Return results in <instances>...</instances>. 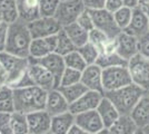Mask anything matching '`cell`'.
<instances>
[{
    "label": "cell",
    "mask_w": 149,
    "mask_h": 134,
    "mask_svg": "<svg viewBox=\"0 0 149 134\" xmlns=\"http://www.w3.org/2000/svg\"><path fill=\"white\" fill-rule=\"evenodd\" d=\"M76 22L80 26L81 28H84L85 30H87V32H90V30H93V28H95L93 18H91V15H90L88 9H85V10L80 13V16L78 17V19H77Z\"/></svg>",
    "instance_id": "obj_38"
},
{
    "label": "cell",
    "mask_w": 149,
    "mask_h": 134,
    "mask_svg": "<svg viewBox=\"0 0 149 134\" xmlns=\"http://www.w3.org/2000/svg\"><path fill=\"white\" fill-rule=\"evenodd\" d=\"M19 19L29 24L41 17L39 11V0H17Z\"/></svg>",
    "instance_id": "obj_22"
},
{
    "label": "cell",
    "mask_w": 149,
    "mask_h": 134,
    "mask_svg": "<svg viewBox=\"0 0 149 134\" xmlns=\"http://www.w3.org/2000/svg\"><path fill=\"white\" fill-rule=\"evenodd\" d=\"M96 64L102 69H105V68L115 67V66H128V60L124 59L117 53H112V54L99 55Z\"/></svg>",
    "instance_id": "obj_29"
},
{
    "label": "cell",
    "mask_w": 149,
    "mask_h": 134,
    "mask_svg": "<svg viewBox=\"0 0 149 134\" xmlns=\"http://www.w3.org/2000/svg\"><path fill=\"white\" fill-rule=\"evenodd\" d=\"M143 134H149V124H147L145 128H143Z\"/></svg>",
    "instance_id": "obj_50"
},
{
    "label": "cell",
    "mask_w": 149,
    "mask_h": 134,
    "mask_svg": "<svg viewBox=\"0 0 149 134\" xmlns=\"http://www.w3.org/2000/svg\"><path fill=\"white\" fill-rule=\"evenodd\" d=\"M149 30V18L143 11L140 7H136L132 9V17L129 25L124 29L125 32L135 37H140Z\"/></svg>",
    "instance_id": "obj_16"
},
{
    "label": "cell",
    "mask_w": 149,
    "mask_h": 134,
    "mask_svg": "<svg viewBox=\"0 0 149 134\" xmlns=\"http://www.w3.org/2000/svg\"><path fill=\"white\" fill-rule=\"evenodd\" d=\"M89 13L91 15L95 28L101 30L109 38H116L119 34L123 32L118 27L117 22L115 21L113 13L106 10L105 8L89 10Z\"/></svg>",
    "instance_id": "obj_8"
},
{
    "label": "cell",
    "mask_w": 149,
    "mask_h": 134,
    "mask_svg": "<svg viewBox=\"0 0 149 134\" xmlns=\"http://www.w3.org/2000/svg\"><path fill=\"white\" fill-rule=\"evenodd\" d=\"M57 47V34L46 38H33L29 47V58L38 59L55 53Z\"/></svg>",
    "instance_id": "obj_15"
},
{
    "label": "cell",
    "mask_w": 149,
    "mask_h": 134,
    "mask_svg": "<svg viewBox=\"0 0 149 134\" xmlns=\"http://www.w3.org/2000/svg\"><path fill=\"white\" fill-rule=\"evenodd\" d=\"M69 106H70V104H69L68 101L65 98V96L62 95L58 88H54L48 92L45 109L51 116L68 112Z\"/></svg>",
    "instance_id": "obj_19"
},
{
    "label": "cell",
    "mask_w": 149,
    "mask_h": 134,
    "mask_svg": "<svg viewBox=\"0 0 149 134\" xmlns=\"http://www.w3.org/2000/svg\"><path fill=\"white\" fill-rule=\"evenodd\" d=\"M58 89L60 91L62 95L65 96V98L68 101L69 104L77 101L81 95H84L88 91L87 87L81 82L72 84V85H68V86H60V87H58Z\"/></svg>",
    "instance_id": "obj_27"
},
{
    "label": "cell",
    "mask_w": 149,
    "mask_h": 134,
    "mask_svg": "<svg viewBox=\"0 0 149 134\" xmlns=\"http://www.w3.org/2000/svg\"><path fill=\"white\" fill-rule=\"evenodd\" d=\"M0 62L8 72L9 86L11 88H21L33 85V82L28 74L29 58L18 57L2 51L0 53Z\"/></svg>",
    "instance_id": "obj_2"
},
{
    "label": "cell",
    "mask_w": 149,
    "mask_h": 134,
    "mask_svg": "<svg viewBox=\"0 0 149 134\" xmlns=\"http://www.w3.org/2000/svg\"><path fill=\"white\" fill-rule=\"evenodd\" d=\"M47 134H54V133H51V132H49V133H47Z\"/></svg>",
    "instance_id": "obj_53"
},
{
    "label": "cell",
    "mask_w": 149,
    "mask_h": 134,
    "mask_svg": "<svg viewBox=\"0 0 149 134\" xmlns=\"http://www.w3.org/2000/svg\"><path fill=\"white\" fill-rule=\"evenodd\" d=\"M104 94L96 91H87L84 95H81L77 101L70 104L69 111L74 115H77L82 112L96 109L100 103Z\"/></svg>",
    "instance_id": "obj_12"
},
{
    "label": "cell",
    "mask_w": 149,
    "mask_h": 134,
    "mask_svg": "<svg viewBox=\"0 0 149 134\" xmlns=\"http://www.w3.org/2000/svg\"><path fill=\"white\" fill-rule=\"evenodd\" d=\"M0 134H13L11 128V113L0 112Z\"/></svg>",
    "instance_id": "obj_39"
},
{
    "label": "cell",
    "mask_w": 149,
    "mask_h": 134,
    "mask_svg": "<svg viewBox=\"0 0 149 134\" xmlns=\"http://www.w3.org/2000/svg\"><path fill=\"white\" fill-rule=\"evenodd\" d=\"M27 119L30 134H47L50 132L52 116L46 109H40L27 114Z\"/></svg>",
    "instance_id": "obj_13"
},
{
    "label": "cell",
    "mask_w": 149,
    "mask_h": 134,
    "mask_svg": "<svg viewBox=\"0 0 149 134\" xmlns=\"http://www.w3.org/2000/svg\"><path fill=\"white\" fill-rule=\"evenodd\" d=\"M117 43V54L121 57L129 60L135 55L138 54V38L125 32L124 30L116 37Z\"/></svg>",
    "instance_id": "obj_18"
},
{
    "label": "cell",
    "mask_w": 149,
    "mask_h": 134,
    "mask_svg": "<svg viewBox=\"0 0 149 134\" xmlns=\"http://www.w3.org/2000/svg\"><path fill=\"white\" fill-rule=\"evenodd\" d=\"M147 93H149V91H148V92H147Z\"/></svg>",
    "instance_id": "obj_55"
},
{
    "label": "cell",
    "mask_w": 149,
    "mask_h": 134,
    "mask_svg": "<svg viewBox=\"0 0 149 134\" xmlns=\"http://www.w3.org/2000/svg\"><path fill=\"white\" fill-rule=\"evenodd\" d=\"M132 83L128 66H115L102 69L104 92H111Z\"/></svg>",
    "instance_id": "obj_5"
},
{
    "label": "cell",
    "mask_w": 149,
    "mask_h": 134,
    "mask_svg": "<svg viewBox=\"0 0 149 134\" xmlns=\"http://www.w3.org/2000/svg\"><path fill=\"white\" fill-rule=\"evenodd\" d=\"M85 8L88 10H96L105 8L106 0H82Z\"/></svg>",
    "instance_id": "obj_42"
},
{
    "label": "cell",
    "mask_w": 149,
    "mask_h": 134,
    "mask_svg": "<svg viewBox=\"0 0 149 134\" xmlns=\"http://www.w3.org/2000/svg\"><path fill=\"white\" fill-rule=\"evenodd\" d=\"M148 32H149V30H148Z\"/></svg>",
    "instance_id": "obj_57"
},
{
    "label": "cell",
    "mask_w": 149,
    "mask_h": 134,
    "mask_svg": "<svg viewBox=\"0 0 149 134\" xmlns=\"http://www.w3.org/2000/svg\"><path fill=\"white\" fill-rule=\"evenodd\" d=\"M109 37L104 34V32L97 29V28H93V30L89 32V36H88V41L91 43L93 46L97 47L98 51L100 53V51L104 48V46L106 45V43L108 41Z\"/></svg>",
    "instance_id": "obj_36"
},
{
    "label": "cell",
    "mask_w": 149,
    "mask_h": 134,
    "mask_svg": "<svg viewBox=\"0 0 149 134\" xmlns=\"http://www.w3.org/2000/svg\"><path fill=\"white\" fill-rule=\"evenodd\" d=\"M31 40L32 37L28 25L21 19L16 20L13 24H9V32L5 51L18 57L28 58Z\"/></svg>",
    "instance_id": "obj_3"
},
{
    "label": "cell",
    "mask_w": 149,
    "mask_h": 134,
    "mask_svg": "<svg viewBox=\"0 0 149 134\" xmlns=\"http://www.w3.org/2000/svg\"><path fill=\"white\" fill-rule=\"evenodd\" d=\"M63 60H65V64H66V67L68 68H72V69H77L79 72H82L87 67V64L85 62V59L82 58L79 51H74L71 53H69L68 55L63 56Z\"/></svg>",
    "instance_id": "obj_33"
},
{
    "label": "cell",
    "mask_w": 149,
    "mask_h": 134,
    "mask_svg": "<svg viewBox=\"0 0 149 134\" xmlns=\"http://www.w3.org/2000/svg\"><path fill=\"white\" fill-rule=\"evenodd\" d=\"M3 19H2V16H1V13H0V22H2Z\"/></svg>",
    "instance_id": "obj_52"
},
{
    "label": "cell",
    "mask_w": 149,
    "mask_h": 134,
    "mask_svg": "<svg viewBox=\"0 0 149 134\" xmlns=\"http://www.w3.org/2000/svg\"><path fill=\"white\" fill-rule=\"evenodd\" d=\"M28 134H30V133H28Z\"/></svg>",
    "instance_id": "obj_56"
},
{
    "label": "cell",
    "mask_w": 149,
    "mask_h": 134,
    "mask_svg": "<svg viewBox=\"0 0 149 134\" xmlns=\"http://www.w3.org/2000/svg\"><path fill=\"white\" fill-rule=\"evenodd\" d=\"M48 92L36 85L13 89L15 111L24 114L45 109Z\"/></svg>",
    "instance_id": "obj_1"
},
{
    "label": "cell",
    "mask_w": 149,
    "mask_h": 134,
    "mask_svg": "<svg viewBox=\"0 0 149 134\" xmlns=\"http://www.w3.org/2000/svg\"><path fill=\"white\" fill-rule=\"evenodd\" d=\"M29 59L40 64L41 66H44L45 68L54 76L55 82H56V87L57 88L59 87L62 74L66 69V64H65V60H63V56L57 54V53H50L42 58H38V59L29 58Z\"/></svg>",
    "instance_id": "obj_11"
},
{
    "label": "cell",
    "mask_w": 149,
    "mask_h": 134,
    "mask_svg": "<svg viewBox=\"0 0 149 134\" xmlns=\"http://www.w3.org/2000/svg\"><path fill=\"white\" fill-rule=\"evenodd\" d=\"M123 2H124V6L129 7L131 9H134V8L138 7L139 0H123Z\"/></svg>",
    "instance_id": "obj_46"
},
{
    "label": "cell",
    "mask_w": 149,
    "mask_h": 134,
    "mask_svg": "<svg viewBox=\"0 0 149 134\" xmlns=\"http://www.w3.org/2000/svg\"><path fill=\"white\" fill-rule=\"evenodd\" d=\"M140 8L143 9V11L146 13V16L149 18V4H147V5H143V6H140Z\"/></svg>",
    "instance_id": "obj_48"
},
{
    "label": "cell",
    "mask_w": 149,
    "mask_h": 134,
    "mask_svg": "<svg viewBox=\"0 0 149 134\" xmlns=\"http://www.w3.org/2000/svg\"><path fill=\"white\" fill-rule=\"evenodd\" d=\"M0 13L3 21L13 24L19 19L17 0H0Z\"/></svg>",
    "instance_id": "obj_26"
},
{
    "label": "cell",
    "mask_w": 149,
    "mask_h": 134,
    "mask_svg": "<svg viewBox=\"0 0 149 134\" xmlns=\"http://www.w3.org/2000/svg\"><path fill=\"white\" fill-rule=\"evenodd\" d=\"M128 69L132 83L148 92L149 91V58L137 54L128 60Z\"/></svg>",
    "instance_id": "obj_6"
},
{
    "label": "cell",
    "mask_w": 149,
    "mask_h": 134,
    "mask_svg": "<svg viewBox=\"0 0 149 134\" xmlns=\"http://www.w3.org/2000/svg\"><path fill=\"white\" fill-rule=\"evenodd\" d=\"M76 49H77V47L74 46L71 39L69 38L68 35L62 28L61 30L57 34V47L55 53L61 55V56H66L69 53L76 51Z\"/></svg>",
    "instance_id": "obj_30"
},
{
    "label": "cell",
    "mask_w": 149,
    "mask_h": 134,
    "mask_svg": "<svg viewBox=\"0 0 149 134\" xmlns=\"http://www.w3.org/2000/svg\"><path fill=\"white\" fill-rule=\"evenodd\" d=\"M145 93L146 92L141 87L131 83L121 88L106 92L104 95L107 96L113 103L120 115H130L131 111Z\"/></svg>",
    "instance_id": "obj_4"
},
{
    "label": "cell",
    "mask_w": 149,
    "mask_h": 134,
    "mask_svg": "<svg viewBox=\"0 0 149 134\" xmlns=\"http://www.w3.org/2000/svg\"><path fill=\"white\" fill-rule=\"evenodd\" d=\"M28 74L30 76L31 81L33 82V85H36L38 87H41L47 92H49L54 88H57L54 76L45 68L44 66H41L40 64H38L31 59H29Z\"/></svg>",
    "instance_id": "obj_10"
},
{
    "label": "cell",
    "mask_w": 149,
    "mask_h": 134,
    "mask_svg": "<svg viewBox=\"0 0 149 134\" xmlns=\"http://www.w3.org/2000/svg\"><path fill=\"white\" fill-rule=\"evenodd\" d=\"M0 112L1 113L15 112L13 88H11L10 86H5L0 88Z\"/></svg>",
    "instance_id": "obj_28"
},
{
    "label": "cell",
    "mask_w": 149,
    "mask_h": 134,
    "mask_svg": "<svg viewBox=\"0 0 149 134\" xmlns=\"http://www.w3.org/2000/svg\"><path fill=\"white\" fill-rule=\"evenodd\" d=\"M77 51H79V54L85 59V62H86L87 65H93L97 63V59L99 57V51L97 49V47L93 46L91 43L88 41L85 45L78 47Z\"/></svg>",
    "instance_id": "obj_32"
},
{
    "label": "cell",
    "mask_w": 149,
    "mask_h": 134,
    "mask_svg": "<svg viewBox=\"0 0 149 134\" xmlns=\"http://www.w3.org/2000/svg\"><path fill=\"white\" fill-rule=\"evenodd\" d=\"M134 134H143V128H138L136 132Z\"/></svg>",
    "instance_id": "obj_51"
},
{
    "label": "cell",
    "mask_w": 149,
    "mask_h": 134,
    "mask_svg": "<svg viewBox=\"0 0 149 134\" xmlns=\"http://www.w3.org/2000/svg\"><path fill=\"white\" fill-rule=\"evenodd\" d=\"M81 81V72L77 69H72V68H68L66 67V69L63 72L60 79V86H68V85H72V84L79 83Z\"/></svg>",
    "instance_id": "obj_37"
},
{
    "label": "cell",
    "mask_w": 149,
    "mask_h": 134,
    "mask_svg": "<svg viewBox=\"0 0 149 134\" xmlns=\"http://www.w3.org/2000/svg\"><path fill=\"white\" fill-rule=\"evenodd\" d=\"M123 6H124L123 0H106L105 9L113 13L115 11H117L118 9H120Z\"/></svg>",
    "instance_id": "obj_43"
},
{
    "label": "cell",
    "mask_w": 149,
    "mask_h": 134,
    "mask_svg": "<svg viewBox=\"0 0 149 134\" xmlns=\"http://www.w3.org/2000/svg\"><path fill=\"white\" fill-rule=\"evenodd\" d=\"M85 9L86 8H85L82 0L60 1L54 17L58 20V22L61 25V27H66L72 22H76L78 17L80 16V13Z\"/></svg>",
    "instance_id": "obj_7"
},
{
    "label": "cell",
    "mask_w": 149,
    "mask_h": 134,
    "mask_svg": "<svg viewBox=\"0 0 149 134\" xmlns=\"http://www.w3.org/2000/svg\"><path fill=\"white\" fill-rule=\"evenodd\" d=\"M138 54L149 58V32L138 37Z\"/></svg>",
    "instance_id": "obj_40"
},
{
    "label": "cell",
    "mask_w": 149,
    "mask_h": 134,
    "mask_svg": "<svg viewBox=\"0 0 149 134\" xmlns=\"http://www.w3.org/2000/svg\"><path fill=\"white\" fill-rule=\"evenodd\" d=\"M147 4H149V0H139V2H138V7L143 6V5H147Z\"/></svg>",
    "instance_id": "obj_49"
},
{
    "label": "cell",
    "mask_w": 149,
    "mask_h": 134,
    "mask_svg": "<svg viewBox=\"0 0 149 134\" xmlns=\"http://www.w3.org/2000/svg\"><path fill=\"white\" fill-rule=\"evenodd\" d=\"M28 25L31 37L33 38H46L56 35L62 29L61 25L55 17H39Z\"/></svg>",
    "instance_id": "obj_9"
},
{
    "label": "cell",
    "mask_w": 149,
    "mask_h": 134,
    "mask_svg": "<svg viewBox=\"0 0 149 134\" xmlns=\"http://www.w3.org/2000/svg\"><path fill=\"white\" fill-rule=\"evenodd\" d=\"M67 134H90V133H88L87 131H85L84 128H81L80 126H78V125L74 123V125H72V128L69 130Z\"/></svg>",
    "instance_id": "obj_45"
},
{
    "label": "cell",
    "mask_w": 149,
    "mask_h": 134,
    "mask_svg": "<svg viewBox=\"0 0 149 134\" xmlns=\"http://www.w3.org/2000/svg\"><path fill=\"white\" fill-rule=\"evenodd\" d=\"M11 128L13 134H28L29 133V125L27 114L20 112L11 113Z\"/></svg>",
    "instance_id": "obj_31"
},
{
    "label": "cell",
    "mask_w": 149,
    "mask_h": 134,
    "mask_svg": "<svg viewBox=\"0 0 149 134\" xmlns=\"http://www.w3.org/2000/svg\"><path fill=\"white\" fill-rule=\"evenodd\" d=\"M74 123L90 134H95L105 128L97 109L87 111L74 115Z\"/></svg>",
    "instance_id": "obj_17"
},
{
    "label": "cell",
    "mask_w": 149,
    "mask_h": 134,
    "mask_svg": "<svg viewBox=\"0 0 149 134\" xmlns=\"http://www.w3.org/2000/svg\"><path fill=\"white\" fill-rule=\"evenodd\" d=\"M66 34L68 35V37L71 39V41L74 45L78 48L82 45L88 43V36H89V32L85 30L84 28H81L80 26L77 22H72L70 25L62 27Z\"/></svg>",
    "instance_id": "obj_25"
},
{
    "label": "cell",
    "mask_w": 149,
    "mask_h": 134,
    "mask_svg": "<svg viewBox=\"0 0 149 134\" xmlns=\"http://www.w3.org/2000/svg\"><path fill=\"white\" fill-rule=\"evenodd\" d=\"M60 0H39V11L41 17H54Z\"/></svg>",
    "instance_id": "obj_35"
},
{
    "label": "cell",
    "mask_w": 149,
    "mask_h": 134,
    "mask_svg": "<svg viewBox=\"0 0 149 134\" xmlns=\"http://www.w3.org/2000/svg\"><path fill=\"white\" fill-rule=\"evenodd\" d=\"M95 134H112V133L109 128H101V130H99L98 132H96Z\"/></svg>",
    "instance_id": "obj_47"
},
{
    "label": "cell",
    "mask_w": 149,
    "mask_h": 134,
    "mask_svg": "<svg viewBox=\"0 0 149 134\" xmlns=\"http://www.w3.org/2000/svg\"><path fill=\"white\" fill-rule=\"evenodd\" d=\"M5 86H9V75L6 67L0 62V88Z\"/></svg>",
    "instance_id": "obj_44"
},
{
    "label": "cell",
    "mask_w": 149,
    "mask_h": 134,
    "mask_svg": "<svg viewBox=\"0 0 149 134\" xmlns=\"http://www.w3.org/2000/svg\"><path fill=\"white\" fill-rule=\"evenodd\" d=\"M74 124V115L68 111L52 116L50 132L54 134H67Z\"/></svg>",
    "instance_id": "obj_23"
},
{
    "label": "cell",
    "mask_w": 149,
    "mask_h": 134,
    "mask_svg": "<svg viewBox=\"0 0 149 134\" xmlns=\"http://www.w3.org/2000/svg\"><path fill=\"white\" fill-rule=\"evenodd\" d=\"M131 119L139 128L149 124V93H145L130 113Z\"/></svg>",
    "instance_id": "obj_21"
},
{
    "label": "cell",
    "mask_w": 149,
    "mask_h": 134,
    "mask_svg": "<svg viewBox=\"0 0 149 134\" xmlns=\"http://www.w3.org/2000/svg\"><path fill=\"white\" fill-rule=\"evenodd\" d=\"M131 17H132V9L126 6H123L120 9L113 13L115 21L117 22V25L121 30H124L125 28L129 25Z\"/></svg>",
    "instance_id": "obj_34"
},
{
    "label": "cell",
    "mask_w": 149,
    "mask_h": 134,
    "mask_svg": "<svg viewBox=\"0 0 149 134\" xmlns=\"http://www.w3.org/2000/svg\"><path fill=\"white\" fill-rule=\"evenodd\" d=\"M81 83L88 91H96L105 94L102 86V68L97 64L87 65V67L81 72Z\"/></svg>",
    "instance_id": "obj_14"
},
{
    "label": "cell",
    "mask_w": 149,
    "mask_h": 134,
    "mask_svg": "<svg viewBox=\"0 0 149 134\" xmlns=\"http://www.w3.org/2000/svg\"><path fill=\"white\" fill-rule=\"evenodd\" d=\"M8 32H9V24L6 21L0 22V53L5 51L6 49Z\"/></svg>",
    "instance_id": "obj_41"
},
{
    "label": "cell",
    "mask_w": 149,
    "mask_h": 134,
    "mask_svg": "<svg viewBox=\"0 0 149 134\" xmlns=\"http://www.w3.org/2000/svg\"><path fill=\"white\" fill-rule=\"evenodd\" d=\"M109 128L112 134H134L139 128L130 115H120Z\"/></svg>",
    "instance_id": "obj_24"
},
{
    "label": "cell",
    "mask_w": 149,
    "mask_h": 134,
    "mask_svg": "<svg viewBox=\"0 0 149 134\" xmlns=\"http://www.w3.org/2000/svg\"><path fill=\"white\" fill-rule=\"evenodd\" d=\"M96 109H97V112H98V114H99L105 128H110L112 124L117 121V119L120 116L117 107L105 95L102 96V98H101V101L98 104V106H97Z\"/></svg>",
    "instance_id": "obj_20"
},
{
    "label": "cell",
    "mask_w": 149,
    "mask_h": 134,
    "mask_svg": "<svg viewBox=\"0 0 149 134\" xmlns=\"http://www.w3.org/2000/svg\"><path fill=\"white\" fill-rule=\"evenodd\" d=\"M60 1H66V0H60Z\"/></svg>",
    "instance_id": "obj_54"
}]
</instances>
